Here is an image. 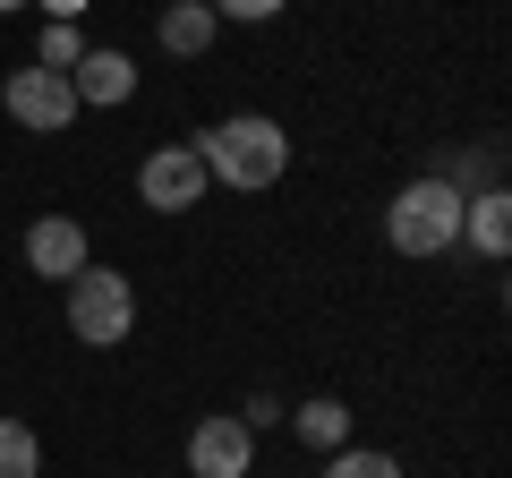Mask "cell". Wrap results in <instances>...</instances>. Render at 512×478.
Wrapping results in <instances>:
<instances>
[{
	"label": "cell",
	"instance_id": "ba28073f",
	"mask_svg": "<svg viewBox=\"0 0 512 478\" xmlns=\"http://www.w3.org/2000/svg\"><path fill=\"white\" fill-rule=\"evenodd\" d=\"M69 94H77V111H120L128 103V94H137V60H128V52H86V60H77V69H69Z\"/></svg>",
	"mask_w": 512,
	"mask_h": 478
},
{
	"label": "cell",
	"instance_id": "277c9868",
	"mask_svg": "<svg viewBox=\"0 0 512 478\" xmlns=\"http://www.w3.org/2000/svg\"><path fill=\"white\" fill-rule=\"evenodd\" d=\"M0 103H9V120L35 129V137H60L77 120V94H69V77H60V69H9Z\"/></svg>",
	"mask_w": 512,
	"mask_h": 478
},
{
	"label": "cell",
	"instance_id": "52a82bcc",
	"mask_svg": "<svg viewBox=\"0 0 512 478\" xmlns=\"http://www.w3.org/2000/svg\"><path fill=\"white\" fill-rule=\"evenodd\" d=\"M26 265H35L43 282H77L94 265V248H86V222H69V214H43L35 231H26Z\"/></svg>",
	"mask_w": 512,
	"mask_h": 478
},
{
	"label": "cell",
	"instance_id": "9a60e30c",
	"mask_svg": "<svg viewBox=\"0 0 512 478\" xmlns=\"http://www.w3.org/2000/svg\"><path fill=\"white\" fill-rule=\"evenodd\" d=\"M214 18H239V26H265V18H282L291 0H205Z\"/></svg>",
	"mask_w": 512,
	"mask_h": 478
},
{
	"label": "cell",
	"instance_id": "8fae6325",
	"mask_svg": "<svg viewBox=\"0 0 512 478\" xmlns=\"http://www.w3.org/2000/svg\"><path fill=\"white\" fill-rule=\"evenodd\" d=\"M214 9H205V0H171V9H163V52H180V60H197L205 52V43H214Z\"/></svg>",
	"mask_w": 512,
	"mask_h": 478
},
{
	"label": "cell",
	"instance_id": "8992f818",
	"mask_svg": "<svg viewBox=\"0 0 512 478\" xmlns=\"http://www.w3.org/2000/svg\"><path fill=\"white\" fill-rule=\"evenodd\" d=\"M248 461H256V427L239 410L188 427V478H248Z\"/></svg>",
	"mask_w": 512,
	"mask_h": 478
},
{
	"label": "cell",
	"instance_id": "ac0fdd59",
	"mask_svg": "<svg viewBox=\"0 0 512 478\" xmlns=\"http://www.w3.org/2000/svg\"><path fill=\"white\" fill-rule=\"evenodd\" d=\"M9 9H26V0H0V18H9Z\"/></svg>",
	"mask_w": 512,
	"mask_h": 478
},
{
	"label": "cell",
	"instance_id": "3957f363",
	"mask_svg": "<svg viewBox=\"0 0 512 478\" xmlns=\"http://www.w3.org/2000/svg\"><path fill=\"white\" fill-rule=\"evenodd\" d=\"M69 333L86 350H120L128 333H137V282L111 274V265H86V274L69 282Z\"/></svg>",
	"mask_w": 512,
	"mask_h": 478
},
{
	"label": "cell",
	"instance_id": "9c48e42d",
	"mask_svg": "<svg viewBox=\"0 0 512 478\" xmlns=\"http://www.w3.org/2000/svg\"><path fill=\"white\" fill-rule=\"evenodd\" d=\"M461 231H470L478 257H504V248H512V197H504V188H478V197H461Z\"/></svg>",
	"mask_w": 512,
	"mask_h": 478
},
{
	"label": "cell",
	"instance_id": "6da1fadb",
	"mask_svg": "<svg viewBox=\"0 0 512 478\" xmlns=\"http://www.w3.org/2000/svg\"><path fill=\"white\" fill-rule=\"evenodd\" d=\"M197 163H205V180L256 197V188H274L282 171H291V137H282V120H265V111H231V120H214V129L197 137Z\"/></svg>",
	"mask_w": 512,
	"mask_h": 478
},
{
	"label": "cell",
	"instance_id": "7c38bea8",
	"mask_svg": "<svg viewBox=\"0 0 512 478\" xmlns=\"http://www.w3.org/2000/svg\"><path fill=\"white\" fill-rule=\"evenodd\" d=\"M0 478H43V436L26 419H0Z\"/></svg>",
	"mask_w": 512,
	"mask_h": 478
},
{
	"label": "cell",
	"instance_id": "30bf717a",
	"mask_svg": "<svg viewBox=\"0 0 512 478\" xmlns=\"http://www.w3.org/2000/svg\"><path fill=\"white\" fill-rule=\"evenodd\" d=\"M291 427H299V444H308V453H342V444H350V410L333 402V393L299 402V410H291Z\"/></svg>",
	"mask_w": 512,
	"mask_h": 478
},
{
	"label": "cell",
	"instance_id": "e0dca14e",
	"mask_svg": "<svg viewBox=\"0 0 512 478\" xmlns=\"http://www.w3.org/2000/svg\"><path fill=\"white\" fill-rule=\"evenodd\" d=\"M239 419H248V427H274V419H291V410H282V402H274V393H256V402H248V410H239Z\"/></svg>",
	"mask_w": 512,
	"mask_h": 478
},
{
	"label": "cell",
	"instance_id": "4fadbf2b",
	"mask_svg": "<svg viewBox=\"0 0 512 478\" xmlns=\"http://www.w3.org/2000/svg\"><path fill=\"white\" fill-rule=\"evenodd\" d=\"M325 478H402V461L376 444H342V453H325Z\"/></svg>",
	"mask_w": 512,
	"mask_h": 478
},
{
	"label": "cell",
	"instance_id": "5b68a950",
	"mask_svg": "<svg viewBox=\"0 0 512 478\" xmlns=\"http://www.w3.org/2000/svg\"><path fill=\"white\" fill-rule=\"evenodd\" d=\"M205 163H197V146H154L146 163H137V197L154 205V214H188V205H205Z\"/></svg>",
	"mask_w": 512,
	"mask_h": 478
},
{
	"label": "cell",
	"instance_id": "7a4b0ae2",
	"mask_svg": "<svg viewBox=\"0 0 512 478\" xmlns=\"http://www.w3.org/2000/svg\"><path fill=\"white\" fill-rule=\"evenodd\" d=\"M384 239H393V257H444L461 239V180H444V171L410 180L384 205Z\"/></svg>",
	"mask_w": 512,
	"mask_h": 478
},
{
	"label": "cell",
	"instance_id": "5bb4252c",
	"mask_svg": "<svg viewBox=\"0 0 512 478\" xmlns=\"http://www.w3.org/2000/svg\"><path fill=\"white\" fill-rule=\"evenodd\" d=\"M77 60H86V35H77V26H43V52H35V69H60V77H69Z\"/></svg>",
	"mask_w": 512,
	"mask_h": 478
},
{
	"label": "cell",
	"instance_id": "2e32d148",
	"mask_svg": "<svg viewBox=\"0 0 512 478\" xmlns=\"http://www.w3.org/2000/svg\"><path fill=\"white\" fill-rule=\"evenodd\" d=\"M86 9H94V0H43V26H77Z\"/></svg>",
	"mask_w": 512,
	"mask_h": 478
}]
</instances>
